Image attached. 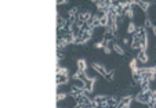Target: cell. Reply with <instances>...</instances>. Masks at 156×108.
Listing matches in <instances>:
<instances>
[]
</instances>
